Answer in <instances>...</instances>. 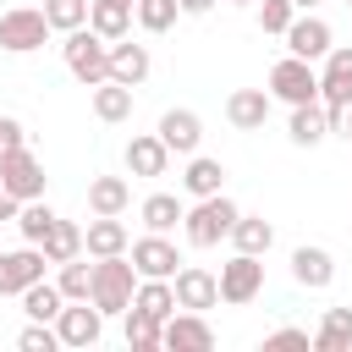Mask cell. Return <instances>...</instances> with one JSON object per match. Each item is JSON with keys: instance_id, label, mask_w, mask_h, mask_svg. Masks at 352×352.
<instances>
[{"instance_id": "cell-8", "label": "cell", "mask_w": 352, "mask_h": 352, "mask_svg": "<svg viewBox=\"0 0 352 352\" xmlns=\"http://www.w3.org/2000/svg\"><path fill=\"white\" fill-rule=\"evenodd\" d=\"M286 55H297V60H324V50L336 44V33H330V22L324 16H314V11H297L292 22H286Z\"/></svg>"}, {"instance_id": "cell-12", "label": "cell", "mask_w": 352, "mask_h": 352, "mask_svg": "<svg viewBox=\"0 0 352 352\" xmlns=\"http://www.w3.org/2000/svg\"><path fill=\"white\" fill-rule=\"evenodd\" d=\"M170 292H176V308H192V314H209L220 302V280L204 270V264H182L170 275Z\"/></svg>"}, {"instance_id": "cell-10", "label": "cell", "mask_w": 352, "mask_h": 352, "mask_svg": "<svg viewBox=\"0 0 352 352\" xmlns=\"http://www.w3.org/2000/svg\"><path fill=\"white\" fill-rule=\"evenodd\" d=\"M44 264H50V258H44V248H33V242H28V248H11V253L0 248V297H22L33 280H44Z\"/></svg>"}, {"instance_id": "cell-7", "label": "cell", "mask_w": 352, "mask_h": 352, "mask_svg": "<svg viewBox=\"0 0 352 352\" xmlns=\"http://www.w3.org/2000/svg\"><path fill=\"white\" fill-rule=\"evenodd\" d=\"M0 187L11 192V198H44V160L33 154V148H11V154H0Z\"/></svg>"}, {"instance_id": "cell-15", "label": "cell", "mask_w": 352, "mask_h": 352, "mask_svg": "<svg viewBox=\"0 0 352 352\" xmlns=\"http://www.w3.org/2000/svg\"><path fill=\"white\" fill-rule=\"evenodd\" d=\"M126 248H132V236H126L121 214H94L82 226V253L88 258H110V253H126Z\"/></svg>"}, {"instance_id": "cell-11", "label": "cell", "mask_w": 352, "mask_h": 352, "mask_svg": "<svg viewBox=\"0 0 352 352\" xmlns=\"http://www.w3.org/2000/svg\"><path fill=\"white\" fill-rule=\"evenodd\" d=\"M160 346H170V352H209V346H214V330H209L204 314L176 308V314L160 324Z\"/></svg>"}, {"instance_id": "cell-23", "label": "cell", "mask_w": 352, "mask_h": 352, "mask_svg": "<svg viewBox=\"0 0 352 352\" xmlns=\"http://www.w3.org/2000/svg\"><path fill=\"white\" fill-rule=\"evenodd\" d=\"M94 116L104 121V126H116V121H132V88L126 82H94Z\"/></svg>"}, {"instance_id": "cell-3", "label": "cell", "mask_w": 352, "mask_h": 352, "mask_svg": "<svg viewBox=\"0 0 352 352\" xmlns=\"http://www.w3.org/2000/svg\"><path fill=\"white\" fill-rule=\"evenodd\" d=\"M60 55H66V72H72L82 88H94V82H104V77H110V44H104V38H99L88 22L66 33Z\"/></svg>"}, {"instance_id": "cell-40", "label": "cell", "mask_w": 352, "mask_h": 352, "mask_svg": "<svg viewBox=\"0 0 352 352\" xmlns=\"http://www.w3.org/2000/svg\"><path fill=\"white\" fill-rule=\"evenodd\" d=\"M11 148H28V132L16 116H0V154H11Z\"/></svg>"}, {"instance_id": "cell-36", "label": "cell", "mask_w": 352, "mask_h": 352, "mask_svg": "<svg viewBox=\"0 0 352 352\" xmlns=\"http://www.w3.org/2000/svg\"><path fill=\"white\" fill-rule=\"evenodd\" d=\"M38 11H44V22H50V33H72V28L88 22V0H44Z\"/></svg>"}, {"instance_id": "cell-1", "label": "cell", "mask_w": 352, "mask_h": 352, "mask_svg": "<svg viewBox=\"0 0 352 352\" xmlns=\"http://www.w3.org/2000/svg\"><path fill=\"white\" fill-rule=\"evenodd\" d=\"M132 292H138V270L126 253H110V258H94V292L88 302L110 319V314H126L132 308Z\"/></svg>"}, {"instance_id": "cell-21", "label": "cell", "mask_w": 352, "mask_h": 352, "mask_svg": "<svg viewBox=\"0 0 352 352\" xmlns=\"http://www.w3.org/2000/svg\"><path fill=\"white\" fill-rule=\"evenodd\" d=\"M88 28H94L104 44L126 38V33H132V0H88Z\"/></svg>"}, {"instance_id": "cell-2", "label": "cell", "mask_w": 352, "mask_h": 352, "mask_svg": "<svg viewBox=\"0 0 352 352\" xmlns=\"http://www.w3.org/2000/svg\"><path fill=\"white\" fill-rule=\"evenodd\" d=\"M236 214H242V209H236L226 192H209V198H198V204L182 214V231H187V242H192V248H220V242L231 236Z\"/></svg>"}, {"instance_id": "cell-34", "label": "cell", "mask_w": 352, "mask_h": 352, "mask_svg": "<svg viewBox=\"0 0 352 352\" xmlns=\"http://www.w3.org/2000/svg\"><path fill=\"white\" fill-rule=\"evenodd\" d=\"M132 16H138L143 33H170L176 16H182V6L176 0H132Z\"/></svg>"}, {"instance_id": "cell-13", "label": "cell", "mask_w": 352, "mask_h": 352, "mask_svg": "<svg viewBox=\"0 0 352 352\" xmlns=\"http://www.w3.org/2000/svg\"><path fill=\"white\" fill-rule=\"evenodd\" d=\"M176 264H182V253H176V242H170L165 231H148V236H138V242H132V270H138V275L170 280V275H176Z\"/></svg>"}, {"instance_id": "cell-29", "label": "cell", "mask_w": 352, "mask_h": 352, "mask_svg": "<svg viewBox=\"0 0 352 352\" xmlns=\"http://www.w3.org/2000/svg\"><path fill=\"white\" fill-rule=\"evenodd\" d=\"M132 308L154 314V319H170L176 314V292L170 280H154V275H138V292H132Z\"/></svg>"}, {"instance_id": "cell-39", "label": "cell", "mask_w": 352, "mask_h": 352, "mask_svg": "<svg viewBox=\"0 0 352 352\" xmlns=\"http://www.w3.org/2000/svg\"><path fill=\"white\" fill-rule=\"evenodd\" d=\"M324 126H330L336 138H346V143H352V94H346V99H336V104H324Z\"/></svg>"}, {"instance_id": "cell-32", "label": "cell", "mask_w": 352, "mask_h": 352, "mask_svg": "<svg viewBox=\"0 0 352 352\" xmlns=\"http://www.w3.org/2000/svg\"><path fill=\"white\" fill-rule=\"evenodd\" d=\"M55 286H60V297H66V302H88V292H94V264H82V253H77V258H66V264H60V275H55Z\"/></svg>"}, {"instance_id": "cell-9", "label": "cell", "mask_w": 352, "mask_h": 352, "mask_svg": "<svg viewBox=\"0 0 352 352\" xmlns=\"http://www.w3.org/2000/svg\"><path fill=\"white\" fill-rule=\"evenodd\" d=\"M55 336H60V346H99V336H104V314L94 308V302H60V314H55Z\"/></svg>"}, {"instance_id": "cell-41", "label": "cell", "mask_w": 352, "mask_h": 352, "mask_svg": "<svg viewBox=\"0 0 352 352\" xmlns=\"http://www.w3.org/2000/svg\"><path fill=\"white\" fill-rule=\"evenodd\" d=\"M264 346H314V336L297 330V324H280L275 336H264Z\"/></svg>"}, {"instance_id": "cell-4", "label": "cell", "mask_w": 352, "mask_h": 352, "mask_svg": "<svg viewBox=\"0 0 352 352\" xmlns=\"http://www.w3.org/2000/svg\"><path fill=\"white\" fill-rule=\"evenodd\" d=\"M270 99H280V104H308V99H319V72H314V60L280 55V60L270 66Z\"/></svg>"}, {"instance_id": "cell-45", "label": "cell", "mask_w": 352, "mask_h": 352, "mask_svg": "<svg viewBox=\"0 0 352 352\" xmlns=\"http://www.w3.org/2000/svg\"><path fill=\"white\" fill-rule=\"evenodd\" d=\"M236 6H253V0H236Z\"/></svg>"}, {"instance_id": "cell-25", "label": "cell", "mask_w": 352, "mask_h": 352, "mask_svg": "<svg viewBox=\"0 0 352 352\" xmlns=\"http://www.w3.org/2000/svg\"><path fill=\"white\" fill-rule=\"evenodd\" d=\"M126 204H132L126 176H94L88 182V209L94 214H126Z\"/></svg>"}, {"instance_id": "cell-46", "label": "cell", "mask_w": 352, "mask_h": 352, "mask_svg": "<svg viewBox=\"0 0 352 352\" xmlns=\"http://www.w3.org/2000/svg\"><path fill=\"white\" fill-rule=\"evenodd\" d=\"M346 6H352V0H346Z\"/></svg>"}, {"instance_id": "cell-16", "label": "cell", "mask_w": 352, "mask_h": 352, "mask_svg": "<svg viewBox=\"0 0 352 352\" xmlns=\"http://www.w3.org/2000/svg\"><path fill=\"white\" fill-rule=\"evenodd\" d=\"M148 72H154L148 44H126V38H116V44H110V82L143 88V82H148Z\"/></svg>"}, {"instance_id": "cell-28", "label": "cell", "mask_w": 352, "mask_h": 352, "mask_svg": "<svg viewBox=\"0 0 352 352\" xmlns=\"http://www.w3.org/2000/svg\"><path fill=\"white\" fill-rule=\"evenodd\" d=\"M231 242H236V253H270V242H275V226L264 220V214H236V226H231Z\"/></svg>"}, {"instance_id": "cell-37", "label": "cell", "mask_w": 352, "mask_h": 352, "mask_svg": "<svg viewBox=\"0 0 352 352\" xmlns=\"http://www.w3.org/2000/svg\"><path fill=\"white\" fill-rule=\"evenodd\" d=\"M292 16H297V6H292V0H258V28H264V33H275V38H280Z\"/></svg>"}, {"instance_id": "cell-17", "label": "cell", "mask_w": 352, "mask_h": 352, "mask_svg": "<svg viewBox=\"0 0 352 352\" xmlns=\"http://www.w3.org/2000/svg\"><path fill=\"white\" fill-rule=\"evenodd\" d=\"M270 88H236L231 99H226V121L236 126V132H258L264 121H270Z\"/></svg>"}, {"instance_id": "cell-35", "label": "cell", "mask_w": 352, "mask_h": 352, "mask_svg": "<svg viewBox=\"0 0 352 352\" xmlns=\"http://www.w3.org/2000/svg\"><path fill=\"white\" fill-rule=\"evenodd\" d=\"M50 226H55V209H50L44 198H28V204L16 209V231H22V242H33V248H38Z\"/></svg>"}, {"instance_id": "cell-14", "label": "cell", "mask_w": 352, "mask_h": 352, "mask_svg": "<svg viewBox=\"0 0 352 352\" xmlns=\"http://www.w3.org/2000/svg\"><path fill=\"white\" fill-rule=\"evenodd\" d=\"M160 143L170 148V154H198V143H204V121H198V110H165L160 116Z\"/></svg>"}, {"instance_id": "cell-5", "label": "cell", "mask_w": 352, "mask_h": 352, "mask_svg": "<svg viewBox=\"0 0 352 352\" xmlns=\"http://www.w3.org/2000/svg\"><path fill=\"white\" fill-rule=\"evenodd\" d=\"M44 38H50L44 11H33V6H11V11L0 16V50H11V55H33V50H44Z\"/></svg>"}, {"instance_id": "cell-33", "label": "cell", "mask_w": 352, "mask_h": 352, "mask_svg": "<svg viewBox=\"0 0 352 352\" xmlns=\"http://www.w3.org/2000/svg\"><path fill=\"white\" fill-rule=\"evenodd\" d=\"M121 319H126V346H132V352H160V324H165V319H154V314H143V308H126Z\"/></svg>"}, {"instance_id": "cell-26", "label": "cell", "mask_w": 352, "mask_h": 352, "mask_svg": "<svg viewBox=\"0 0 352 352\" xmlns=\"http://www.w3.org/2000/svg\"><path fill=\"white\" fill-rule=\"evenodd\" d=\"M38 248H44V258H50V264H66V258H77V253H82V226L55 214V226L44 231V242H38Z\"/></svg>"}, {"instance_id": "cell-42", "label": "cell", "mask_w": 352, "mask_h": 352, "mask_svg": "<svg viewBox=\"0 0 352 352\" xmlns=\"http://www.w3.org/2000/svg\"><path fill=\"white\" fill-rule=\"evenodd\" d=\"M16 209H22V198H11V192L0 187V226H6V220H16Z\"/></svg>"}, {"instance_id": "cell-6", "label": "cell", "mask_w": 352, "mask_h": 352, "mask_svg": "<svg viewBox=\"0 0 352 352\" xmlns=\"http://www.w3.org/2000/svg\"><path fill=\"white\" fill-rule=\"evenodd\" d=\"M220 302H253L258 292H264V264H258V253H231L226 264H220Z\"/></svg>"}, {"instance_id": "cell-38", "label": "cell", "mask_w": 352, "mask_h": 352, "mask_svg": "<svg viewBox=\"0 0 352 352\" xmlns=\"http://www.w3.org/2000/svg\"><path fill=\"white\" fill-rule=\"evenodd\" d=\"M16 346L22 352H55L60 346V336H55V324H44V319H33L22 336H16Z\"/></svg>"}, {"instance_id": "cell-18", "label": "cell", "mask_w": 352, "mask_h": 352, "mask_svg": "<svg viewBox=\"0 0 352 352\" xmlns=\"http://www.w3.org/2000/svg\"><path fill=\"white\" fill-rule=\"evenodd\" d=\"M346 94H352V44H330L324 72H319V104H336Z\"/></svg>"}, {"instance_id": "cell-44", "label": "cell", "mask_w": 352, "mask_h": 352, "mask_svg": "<svg viewBox=\"0 0 352 352\" xmlns=\"http://www.w3.org/2000/svg\"><path fill=\"white\" fill-rule=\"evenodd\" d=\"M292 6H297V11H314V6H319V0H292Z\"/></svg>"}, {"instance_id": "cell-31", "label": "cell", "mask_w": 352, "mask_h": 352, "mask_svg": "<svg viewBox=\"0 0 352 352\" xmlns=\"http://www.w3.org/2000/svg\"><path fill=\"white\" fill-rule=\"evenodd\" d=\"M60 302H66V297H60L55 280H33V286L22 292V314H28V319H44V324H55Z\"/></svg>"}, {"instance_id": "cell-43", "label": "cell", "mask_w": 352, "mask_h": 352, "mask_svg": "<svg viewBox=\"0 0 352 352\" xmlns=\"http://www.w3.org/2000/svg\"><path fill=\"white\" fill-rule=\"evenodd\" d=\"M182 6V16H204V11H214V0H176Z\"/></svg>"}, {"instance_id": "cell-30", "label": "cell", "mask_w": 352, "mask_h": 352, "mask_svg": "<svg viewBox=\"0 0 352 352\" xmlns=\"http://www.w3.org/2000/svg\"><path fill=\"white\" fill-rule=\"evenodd\" d=\"M314 346L319 352H346L352 346V308H324V319L314 330Z\"/></svg>"}, {"instance_id": "cell-20", "label": "cell", "mask_w": 352, "mask_h": 352, "mask_svg": "<svg viewBox=\"0 0 352 352\" xmlns=\"http://www.w3.org/2000/svg\"><path fill=\"white\" fill-rule=\"evenodd\" d=\"M292 280L308 286V292H324V286L336 280V258H330L324 248H308V242H302V248L292 253Z\"/></svg>"}, {"instance_id": "cell-27", "label": "cell", "mask_w": 352, "mask_h": 352, "mask_svg": "<svg viewBox=\"0 0 352 352\" xmlns=\"http://www.w3.org/2000/svg\"><path fill=\"white\" fill-rule=\"evenodd\" d=\"M138 214H143V226H148V231H176V226H182V214H187V204H182L176 192H148Z\"/></svg>"}, {"instance_id": "cell-19", "label": "cell", "mask_w": 352, "mask_h": 352, "mask_svg": "<svg viewBox=\"0 0 352 352\" xmlns=\"http://www.w3.org/2000/svg\"><path fill=\"white\" fill-rule=\"evenodd\" d=\"M126 170H132V176H165V170H170V148L160 143V132H132V143H126Z\"/></svg>"}, {"instance_id": "cell-22", "label": "cell", "mask_w": 352, "mask_h": 352, "mask_svg": "<svg viewBox=\"0 0 352 352\" xmlns=\"http://www.w3.org/2000/svg\"><path fill=\"white\" fill-rule=\"evenodd\" d=\"M182 192H192V198L226 192V165H220V160H209V154H187V170H182Z\"/></svg>"}, {"instance_id": "cell-24", "label": "cell", "mask_w": 352, "mask_h": 352, "mask_svg": "<svg viewBox=\"0 0 352 352\" xmlns=\"http://www.w3.org/2000/svg\"><path fill=\"white\" fill-rule=\"evenodd\" d=\"M292 143L297 148H314V143H324L330 138V126H324V104L319 99H308V104H292Z\"/></svg>"}]
</instances>
